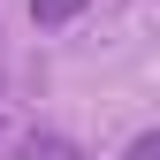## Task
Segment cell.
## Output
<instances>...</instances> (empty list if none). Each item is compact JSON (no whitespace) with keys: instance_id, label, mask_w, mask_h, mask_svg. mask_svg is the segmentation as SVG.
I'll list each match as a JSON object with an SVG mask.
<instances>
[{"instance_id":"obj_1","label":"cell","mask_w":160,"mask_h":160,"mask_svg":"<svg viewBox=\"0 0 160 160\" xmlns=\"http://www.w3.org/2000/svg\"><path fill=\"white\" fill-rule=\"evenodd\" d=\"M84 8H92V0H31V23H38V31H61V23H76Z\"/></svg>"},{"instance_id":"obj_2","label":"cell","mask_w":160,"mask_h":160,"mask_svg":"<svg viewBox=\"0 0 160 160\" xmlns=\"http://www.w3.org/2000/svg\"><path fill=\"white\" fill-rule=\"evenodd\" d=\"M122 160H160V137H152V130H137V137H130V152H122Z\"/></svg>"}]
</instances>
